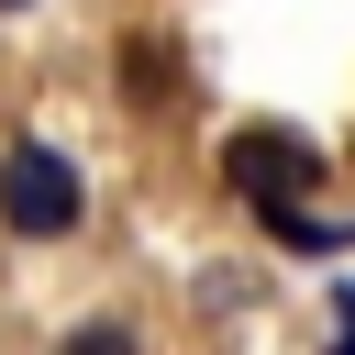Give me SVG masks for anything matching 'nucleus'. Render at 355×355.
<instances>
[{
  "instance_id": "obj_1",
  "label": "nucleus",
  "mask_w": 355,
  "mask_h": 355,
  "mask_svg": "<svg viewBox=\"0 0 355 355\" xmlns=\"http://www.w3.org/2000/svg\"><path fill=\"white\" fill-rule=\"evenodd\" d=\"M222 189L266 222V211H300V189H322V144L300 122H244L222 133Z\"/></svg>"
},
{
  "instance_id": "obj_2",
  "label": "nucleus",
  "mask_w": 355,
  "mask_h": 355,
  "mask_svg": "<svg viewBox=\"0 0 355 355\" xmlns=\"http://www.w3.org/2000/svg\"><path fill=\"white\" fill-rule=\"evenodd\" d=\"M78 211H89L78 166H67L55 144H11V166H0V222H11L22 244H55V233H78Z\"/></svg>"
},
{
  "instance_id": "obj_3",
  "label": "nucleus",
  "mask_w": 355,
  "mask_h": 355,
  "mask_svg": "<svg viewBox=\"0 0 355 355\" xmlns=\"http://www.w3.org/2000/svg\"><path fill=\"white\" fill-rule=\"evenodd\" d=\"M178 89H189L178 78V44L166 33H122V100L133 111H178Z\"/></svg>"
},
{
  "instance_id": "obj_4",
  "label": "nucleus",
  "mask_w": 355,
  "mask_h": 355,
  "mask_svg": "<svg viewBox=\"0 0 355 355\" xmlns=\"http://www.w3.org/2000/svg\"><path fill=\"white\" fill-rule=\"evenodd\" d=\"M55 355H144V333H133V322H78Z\"/></svg>"
},
{
  "instance_id": "obj_5",
  "label": "nucleus",
  "mask_w": 355,
  "mask_h": 355,
  "mask_svg": "<svg viewBox=\"0 0 355 355\" xmlns=\"http://www.w3.org/2000/svg\"><path fill=\"white\" fill-rule=\"evenodd\" d=\"M333 355H355V333H333Z\"/></svg>"
},
{
  "instance_id": "obj_6",
  "label": "nucleus",
  "mask_w": 355,
  "mask_h": 355,
  "mask_svg": "<svg viewBox=\"0 0 355 355\" xmlns=\"http://www.w3.org/2000/svg\"><path fill=\"white\" fill-rule=\"evenodd\" d=\"M0 11H33V0H0Z\"/></svg>"
}]
</instances>
